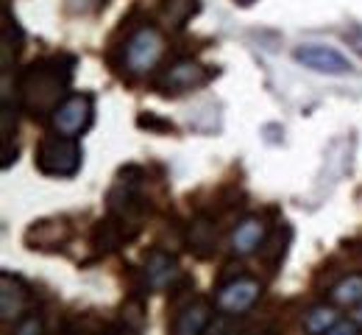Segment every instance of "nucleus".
I'll return each mask as SVG.
<instances>
[{
	"instance_id": "obj_1",
	"label": "nucleus",
	"mask_w": 362,
	"mask_h": 335,
	"mask_svg": "<svg viewBox=\"0 0 362 335\" xmlns=\"http://www.w3.org/2000/svg\"><path fill=\"white\" fill-rule=\"evenodd\" d=\"M73 64L76 62L67 56H53V59H40L28 64L20 73V81H17L20 103L31 118H50L53 109L67 98Z\"/></svg>"
},
{
	"instance_id": "obj_2",
	"label": "nucleus",
	"mask_w": 362,
	"mask_h": 335,
	"mask_svg": "<svg viewBox=\"0 0 362 335\" xmlns=\"http://www.w3.org/2000/svg\"><path fill=\"white\" fill-rule=\"evenodd\" d=\"M37 168L45 176H56V179L76 176L81 168V145L76 143V137H67L59 132L50 135L37 148Z\"/></svg>"
},
{
	"instance_id": "obj_3",
	"label": "nucleus",
	"mask_w": 362,
	"mask_h": 335,
	"mask_svg": "<svg viewBox=\"0 0 362 335\" xmlns=\"http://www.w3.org/2000/svg\"><path fill=\"white\" fill-rule=\"evenodd\" d=\"M162 53H165V37L153 25H142L129 37L126 50H123V62L132 73H148L159 64Z\"/></svg>"
},
{
	"instance_id": "obj_4",
	"label": "nucleus",
	"mask_w": 362,
	"mask_h": 335,
	"mask_svg": "<svg viewBox=\"0 0 362 335\" xmlns=\"http://www.w3.org/2000/svg\"><path fill=\"white\" fill-rule=\"evenodd\" d=\"M92 115H95V106H92V96L87 93H73L67 96L50 115V126L53 132L59 135H67V137H78L90 129Z\"/></svg>"
},
{
	"instance_id": "obj_5",
	"label": "nucleus",
	"mask_w": 362,
	"mask_h": 335,
	"mask_svg": "<svg viewBox=\"0 0 362 335\" xmlns=\"http://www.w3.org/2000/svg\"><path fill=\"white\" fill-rule=\"evenodd\" d=\"M262 296V285L251 277H234L218 288L215 296V307L223 316H243L245 310H251Z\"/></svg>"
},
{
	"instance_id": "obj_6",
	"label": "nucleus",
	"mask_w": 362,
	"mask_h": 335,
	"mask_svg": "<svg viewBox=\"0 0 362 335\" xmlns=\"http://www.w3.org/2000/svg\"><path fill=\"white\" fill-rule=\"evenodd\" d=\"M293 59L301 67H307L313 73H320V76H349L351 73V62L340 50L329 48V45H317V42L296 48Z\"/></svg>"
},
{
	"instance_id": "obj_7",
	"label": "nucleus",
	"mask_w": 362,
	"mask_h": 335,
	"mask_svg": "<svg viewBox=\"0 0 362 335\" xmlns=\"http://www.w3.org/2000/svg\"><path fill=\"white\" fill-rule=\"evenodd\" d=\"M209 81V70L192 59H179L173 62L162 79L156 81V87L165 93V96H181V93H189V90H198Z\"/></svg>"
},
{
	"instance_id": "obj_8",
	"label": "nucleus",
	"mask_w": 362,
	"mask_h": 335,
	"mask_svg": "<svg viewBox=\"0 0 362 335\" xmlns=\"http://www.w3.org/2000/svg\"><path fill=\"white\" fill-rule=\"evenodd\" d=\"M142 280L148 290H168L181 280L179 260L168 251H151L142 268Z\"/></svg>"
},
{
	"instance_id": "obj_9",
	"label": "nucleus",
	"mask_w": 362,
	"mask_h": 335,
	"mask_svg": "<svg viewBox=\"0 0 362 335\" xmlns=\"http://www.w3.org/2000/svg\"><path fill=\"white\" fill-rule=\"evenodd\" d=\"M28 307V288L17 277L6 274L0 277V319L3 322H20Z\"/></svg>"
},
{
	"instance_id": "obj_10",
	"label": "nucleus",
	"mask_w": 362,
	"mask_h": 335,
	"mask_svg": "<svg viewBox=\"0 0 362 335\" xmlns=\"http://www.w3.org/2000/svg\"><path fill=\"white\" fill-rule=\"evenodd\" d=\"M265 235H268V229H265L262 218H254V215L243 218L231 232V251L240 254V257H248L265 243Z\"/></svg>"
},
{
	"instance_id": "obj_11",
	"label": "nucleus",
	"mask_w": 362,
	"mask_h": 335,
	"mask_svg": "<svg viewBox=\"0 0 362 335\" xmlns=\"http://www.w3.org/2000/svg\"><path fill=\"white\" fill-rule=\"evenodd\" d=\"M67 240H70V227L67 221H59V218L40 221L25 232V243L31 249H62Z\"/></svg>"
},
{
	"instance_id": "obj_12",
	"label": "nucleus",
	"mask_w": 362,
	"mask_h": 335,
	"mask_svg": "<svg viewBox=\"0 0 362 335\" xmlns=\"http://www.w3.org/2000/svg\"><path fill=\"white\" fill-rule=\"evenodd\" d=\"M187 246H189V251L195 254V257H212L215 254V249H218V229H215V221H209V218H204V215H198V218H192V224H189V229H187Z\"/></svg>"
},
{
	"instance_id": "obj_13",
	"label": "nucleus",
	"mask_w": 362,
	"mask_h": 335,
	"mask_svg": "<svg viewBox=\"0 0 362 335\" xmlns=\"http://www.w3.org/2000/svg\"><path fill=\"white\" fill-rule=\"evenodd\" d=\"M212 319V307L206 302H189L184 305L173 322V333L176 335H201L209 327Z\"/></svg>"
},
{
	"instance_id": "obj_14",
	"label": "nucleus",
	"mask_w": 362,
	"mask_h": 335,
	"mask_svg": "<svg viewBox=\"0 0 362 335\" xmlns=\"http://www.w3.org/2000/svg\"><path fill=\"white\" fill-rule=\"evenodd\" d=\"M198 8H201L198 0H165L162 3V17L170 28H184L192 20V14H198Z\"/></svg>"
},
{
	"instance_id": "obj_15",
	"label": "nucleus",
	"mask_w": 362,
	"mask_h": 335,
	"mask_svg": "<svg viewBox=\"0 0 362 335\" xmlns=\"http://www.w3.org/2000/svg\"><path fill=\"white\" fill-rule=\"evenodd\" d=\"M329 299H332V305H346V307L362 305V274H351V277L340 280L329 290Z\"/></svg>"
},
{
	"instance_id": "obj_16",
	"label": "nucleus",
	"mask_w": 362,
	"mask_h": 335,
	"mask_svg": "<svg viewBox=\"0 0 362 335\" xmlns=\"http://www.w3.org/2000/svg\"><path fill=\"white\" fill-rule=\"evenodd\" d=\"M337 322H340V316H337V310H334V307H315V310H310V313H307L304 327H307L310 333H329Z\"/></svg>"
},
{
	"instance_id": "obj_17",
	"label": "nucleus",
	"mask_w": 362,
	"mask_h": 335,
	"mask_svg": "<svg viewBox=\"0 0 362 335\" xmlns=\"http://www.w3.org/2000/svg\"><path fill=\"white\" fill-rule=\"evenodd\" d=\"M123 322H126V327H132V330H139L142 327V322H145V305L134 299V302H126V307H123Z\"/></svg>"
},
{
	"instance_id": "obj_18",
	"label": "nucleus",
	"mask_w": 362,
	"mask_h": 335,
	"mask_svg": "<svg viewBox=\"0 0 362 335\" xmlns=\"http://www.w3.org/2000/svg\"><path fill=\"white\" fill-rule=\"evenodd\" d=\"M17 335H40L42 333V322L37 316H23L20 322H14Z\"/></svg>"
},
{
	"instance_id": "obj_19",
	"label": "nucleus",
	"mask_w": 362,
	"mask_h": 335,
	"mask_svg": "<svg viewBox=\"0 0 362 335\" xmlns=\"http://www.w3.org/2000/svg\"><path fill=\"white\" fill-rule=\"evenodd\" d=\"M343 40H346V42H349V45H351V48L362 56V25H360V23L349 25V28L343 31Z\"/></svg>"
},
{
	"instance_id": "obj_20",
	"label": "nucleus",
	"mask_w": 362,
	"mask_h": 335,
	"mask_svg": "<svg viewBox=\"0 0 362 335\" xmlns=\"http://www.w3.org/2000/svg\"><path fill=\"white\" fill-rule=\"evenodd\" d=\"M142 129H156V132H170L173 129V123H168V120H159V118H153V115H139V120H136Z\"/></svg>"
},
{
	"instance_id": "obj_21",
	"label": "nucleus",
	"mask_w": 362,
	"mask_h": 335,
	"mask_svg": "<svg viewBox=\"0 0 362 335\" xmlns=\"http://www.w3.org/2000/svg\"><path fill=\"white\" fill-rule=\"evenodd\" d=\"M351 319H354V322H357V324H360V327H362V305H357V307H354V313H351Z\"/></svg>"
},
{
	"instance_id": "obj_22",
	"label": "nucleus",
	"mask_w": 362,
	"mask_h": 335,
	"mask_svg": "<svg viewBox=\"0 0 362 335\" xmlns=\"http://www.w3.org/2000/svg\"><path fill=\"white\" fill-rule=\"evenodd\" d=\"M257 0H234V6H240V8H248V6H254Z\"/></svg>"
}]
</instances>
